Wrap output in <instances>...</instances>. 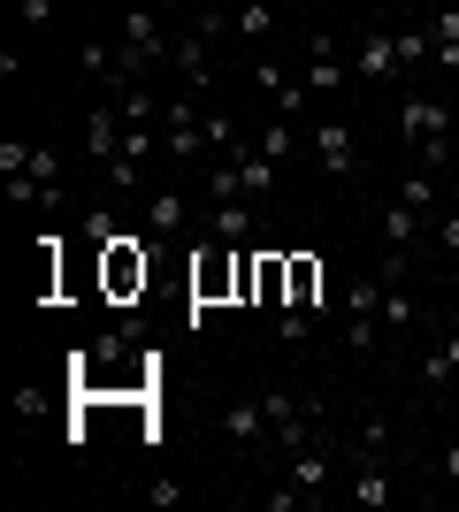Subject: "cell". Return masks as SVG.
I'll return each instance as SVG.
<instances>
[{"label":"cell","instance_id":"obj_1","mask_svg":"<svg viewBox=\"0 0 459 512\" xmlns=\"http://www.w3.org/2000/svg\"><path fill=\"white\" fill-rule=\"evenodd\" d=\"M238 276H245V245H199V260H192V329L207 321V306H222V299H238Z\"/></svg>","mask_w":459,"mask_h":512},{"label":"cell","instance_id":"obj_2","mask_svg":"<svg viewBox=\"0 0 459 512\" xmlns=\"http://www.w3.org/2000/svg\"><path fill=\"white\" fill-rule=\"evenodd\" d=\"M115 54H123V77H146V69H161L176 54V39L169 31H161V16H153V8H131V16H123V31H115Z\"/></svg>","mask_w":459,"mask_h":512},{"label":"cell","instance_id":"obj_3","mask_svg":"<svg viewBox=\"0 0 459 512\" xmlns=\"http://www.w3.org/2000/svg\"><path fill=\"white\" fill-rule=\"evenodd\" d=\"M337 337H345V352H375V337H383V283L360 276L345 291V306H337Z\"/></svg>","mask_w":459,"mask_h":512},{"label":"cell","instance_id":"obj_4","mask_svg":"<svg viewBox=\"0 0 459 512\" xmlns=\"http://www.w3.org/2000/svg\"><path fill=\"white\" fill-rule=\"evenodd\" d=\"M146 276H153V260H146V245H138V230H123V237L100 245V283H108V299H138Z\"/></svg>","mask_w":459,"mask_h":512},{"label":"cell","instance_id":"obj_5","mask_svg":"<svg viewBox=\"0 0 459 512\" xmlns=\"http://www.w3.org/2000/svg\"><path fill=\"white\" fill-rule=\"evenodd\" d=\"M299 77H306V92H322V100H329V92L352 85V54L329 39V31H314V39H306V69H299Z\"/></svg>","mask_w":459,"mask_h":512},{"label":"cell","instance_id":"obj_6","mask_svg":"<svg viewBox=\"0 0 459 512\" xmlns=\"http://www.w3.org/2000/svg\"><path fill=\"white\" fill-rule=\"evenodd\" d=\"M398 31H360L352 39V85H383V77H398Z\"/></svg>","mask_w":459,"mask_h":512},{"label":"cell","instance_id":"obj_7","mask_svg":"<svg viewBox=\"0 0 459 512\" xmlns=\"http://www.w3.org/2000/svg\"><path fill=\"white\" fill-rule=\"evenodd\" d=\"M199 138H207V115H199L192 100L161 107V153H169V161H199Z\"/></svg>","mask_w":459,"mask_h":512},{"label":"cell","instance_id":"obj_8","mask_svg":"<svg viewBox=\"0 0 459 512\" xmlns=\"http://www.w3.org/2000/svg\"><path fill=\"white\" fill-rule=\"evenodd\" d=\"M306 146H314V161H322L329 176H352V169H360V138H352V123H345V115L314 123V138H306Z\"/></svg>","mask_w":459,"mask_h":512},{"label":"cell","instance_id":"obj_9","mask_svg":"<svg viewBox=\"0 0 459 512\" xmlns=\"http://www.w3.org/2000/svg\"><path fill=\"white\" fill-rule=\"evenodd\" d=\"M184 230H192V199L169 192V184H161V192H146V237H153V245H176Z\"/></svg>","mask_w":459,"mask_h":512},{"label":"cell","instance_id":"obj_10","mask_svg":"<svg viewBox=\"0 0 459 512\" xmlns=\"http://www.w3.org/2000/svg\"><path fill=\"white\" fill-rule=\"evenodd\" d=\"M452 123H459V115H452L444 100H406V107H398V138H406V146H429V138H452Z\"/></svg>","mask_w":459,"mask_h":512},{"label":"cell","instance_id":"obj_11","mask_svg":"<svg viewBox=\"0 0 459 512\" xmlns=\"http://www.w3.org/2000/svg\"><path fill=\"white\" fill-rule=\"evenodd\" d=\"M169 69H176V77H184L192 92H207V85H215V39L184 31V39H176V54H169Z\"/></svg>","mask_w":459,"mask_h":512},{"label":"cell","instance_id":"obj_12","mask_svg":"<svg viewBox=\"0 0 459 512\" xmlns=\"http://www.w3.org/2000/svg\"><path fill=\"white\" fill-rule=\"evenodd\" d=\"M253 230H261V199H222V207H207V237H222V245H245Z\"/></svg>","mask_w":459,"mask_h":512},{"label":"cell","instance_id":"obj_13","mask_svg":"<svg viewBox=\"0 0 459 512\" xmlns=\"http://www.w3.org/2000/svg\"><path fill=\"white\" fill-rule=\"evenodd\" d=\"M123 130H131V123H123V107H92V115H85V153H92V161H100V169H108V161H115V153H123Z\"/></svg>","mask_w":459,"mask_h":512},{"label":"cell","instance_id":"obj_14","mask_svg":"<svg viewBox=\"0 0 459 512\" xmlns=\"http://www.w3.org/2000/svg\"><path fill=\"white\" fill-rule=\"evenodd\" d=\"M284 306H306L314 321L337 314V306H329V291H322V260H314V253H291V299H284Z\"/></svg>","mask_w":459,"mask_h":512},{"label":"cell","instance_id":"obj_15","mask_svg":"<svg viewBox=\"0 0 459 512\" xmlns=\"http://www.w3.org/2000/svg\"><path fill=\"white\" fill-rule=\"evenodd\" d=\"M329 467H337V451H329V436H314V444H299V451L284 459V474L299 482V490H314V497L329 490Z\"/></svg>","mask_w":459,"mask_h":512},{"label":"cell","instance_id":"obj_16","mask_svg":"<svg viewBox=\"0 0 459 512\" xmlns=\"http://www.w3.org/2000/svg\"><path fill=\"white\" fill-rule=\"evenodd\" d=\"M222 436H230L238 451H253L268 436V406L261 398H230V406H222Z\"/></svg>","mask_w":459,"mask_h":512},{"label":"cell","instance_id":"obj_17","mask_svg":"<svg viewBox=\"0 0 459 512\" xmlns=\"http://www.w3.org/2000/svg\"><path fill=\"white\" fill-rule=\"evenodd\" d=\"M291 299V253H253V306Z\"/></svg>","mask_w":459,"mask_h":512},{"label":"cell","instance_id":"obj_18","mask_svg":"<svg viewBox=\"0 0 459 512\" xmlns=\"http://www.w3.org/2000/svg\"><path fill=\"white\" fill-rule=\"evenodd\" d=\"M421 222H429V214H421V207H406V199H383V214H375V230H383V245H414V237H421Z\"/></svg>","mask_w":459,"mask_h":512},{"label":"cell","instance_id":"obj_19","mask_svg":"<svg viewBox=\"0 0 459 512\" xmlns=\"http://www.w3.org/2000/svg\"><path fill=\"white\" fill-rule=\"evenodd\" d=\"M108 100L123 107V123H161V107H169L161 92L146 85V77H138V85H123V92H108Z\"/></svg>","mask_w":459,"mask_h":512},{"label":"cell","instance_id":"obj_20","mask_svg":"<svg viewBox=\"0 0 459 512\" xmlns=\"http://www.w3.org/2000/svg\"><path fill=\"white\" fill-rule=\"evenodd\" d=\"M383 451H391V428H383V413H375V421H360L352 428V467H383Z\"/></svg>","mask_w":459,"mask_h":512},{"label":"cell","instance_id":"obj_21","mask_svg":"<svg viewBox=\"0 0 459 512\" xmlns=\"http://www.w3.org/2000/svg\"><path fill=\"white\" fill-rule=\"evenodd\" d=\"M230 31L253 39V46H268V39H276V0H245L238 16H230Z\"/></svg>","mask_w":459,"mask_h":512},{"label":"cell","instance_id":"obj_22","mask_svg":"<svg viewBox=\"0 0 459 512\" xmlns=\"http://www.w3.org/2000/svg\"><path fill=\"white\" fill-rule=\"evenodd\" d=\"M437 192H444V184H437V169H421V161H414L406 176H398V199H406V207H421V214H437Z\"/></svg>","mask_w":459,"mask_h":512},{"label":"cell","instance_id":"obj_23","mask_svg":"<svg viewBox=\"0 0 459 512\" xmlns=\"http://www.w3.org/2000/svg\"><path fill=\"white\" fill-rule=\"evenodd\" d=\"M452 375H459V329H452V337H437V352L421 360V383H429V390H444Z\"/></svg>","mask_w":459,"mask_h":512},{"label":"cell","instance_id":"obj_24","mask_svg":"<svg viewBox=\"0 0 459 512\" xmlns=\"http://www.w3.org/2000/svg\"><path fill=\"white\" fill-rule=\"evenodd\" d=\"M345 497H352V505H383V497H391V474H383V467H352V482H345Z\"/></svg>","mask_w":459,"mask_h":512},{"label":"cell","instance_id":"obj_25","mask_svg":"<svg viewBox=\"0 0 459 512\" xmlns=\"http://www.w3.org/2000/svg\"><path fill=\"white\" fill-rule=\"evenodd\" d=\"M261 153L268 161H291V153H299V123H291V115H268L261 123Z\"/></svg>","mask_w":459,"mask_h":512},{"label":"cell","instance_id":"obj_26","mask_svg":"<svg viewBox=\"0 0 459 512\" xmlns=\"http://www.w3.org/2000/svg\"><path fill=\"white\" fill-rule=\"evenodd\" d=\"M398 62H406V69L437 62V39H429V23H406V31H398Z\"/></svg>","mask_w":459,"mask_h":512},{"label":"cell","instance_id":"obj_27","mask_svg":"<svg viewBox=\"0 0 459 512\" xmlns=\"http://www.w3.org/2000/svg\"><path fill=\"white\" fill-rule=\"evenodd\" d=\"M261 505H268V512H306V505H322V497H314V490H299V482L284 474V490H268Z\"/></svg>","mask_w":459,"mask_h":512},{"label":"cell","instance_id":"obj_28","mask_svg":"<svg viewBox=\"0 0 459 512\" xmlns=\"http://www.w3.org/2000/svg\"><path fill=\"white\" fill-rule=\"evenodd\" d=\"M406 276H414V253H406V245H391V253H383V268H375V283H383V291H398Z\"/></svg>","mask_w":459,"mask_h":512},{"label":"cell","instance_id":"obj_29","mask_svg":"<svg viewBox=\"0 0 459 512\" xmlns=\"http://www.w3.org/2000/svg\"><path fill=\"white\" fill-rule=\"evenodd\" d=\"M383 321H391V329L421 321V306H414V291H406V283H398V291H383Z\"/></svg>","mask_w":459,"mask_h":512},{"label":"cell","instance_id":"obj_30","mask_svg":"<svg viewBox=\"0 0 459 512\" xmlns=\"http://www.w3.org/2000/svg\"><path fill=\"white\" fill-rule=\"evenodd\" d=\"M77 230H85L92 245H108V237H123V230H115V214H108V207H85V214H77Z\"/></svg>","mask_w":459,"mask_h":512},{"label":"cell","instance_id":"obj_31","mask_svg":"<svg viewBox=\"0 0 459 512\" xmlns=\"http://www.w3.org/2000/svg\"><path fill=\"white\" fill-rule=\"evenodd\" d=\"M306 329H314L306 306H284V314H276V337H284V344H306Z\"/></svg>","mask_w":459,"mask_h":512},{"label":"cell","instance_id":"obj_32","mask_svg":"<svg viewBox=\"0 0 459 512\" xmlns=\"http://www.w3.org/2000/svg\"><path fill=\"white\" fill-rule=\"evenodd\" d=\"M31 169V138H0V176H23Z\"/></svg>","mask_w":459,"mask_h":512},{"label":"cell","instance_id":"obj_33","mask_svg":"<svg viewBox=\"0 0 459 512\" xmlns=\"http://www.w3.org/2000/svg\"><path fill=\"white\" fill-rule=\"evenodd\" d=\"M16 16L31 23V31H46V23H54V0H16Z\"/></svg>","mask_w":459,"mask_h":512},{"label":"cell","instance_id":"obj_34","mask_svg":"<svg viewBox=\"0 0 459 512\" xmlns=\"http://www.w3.org/2000/svg\"><path fill=\"white\" fill-rule=\"evenodd\" d=\"M146 497H153L161 512H176V505H184V490H176V482H146Z\"/></svg>","mask_w":459,"mask_h":512},{"label":"cell","instance_id":"obj_35","mask_svg":"<svg viewBox=\"0 0 459 512\" xmlns=\"http://www.w3.org/2000/svg\"><path fill=\"white\" fill-rule=\"evenodd\" d=\"M437 245H444V253H459V207L437 214Z\"/></svg>","mask_w":459,"mask_h":512},{"label":"cell","instance_id":"obj_36","mask_svg":"<svg viewBox=\"0 0 459 512\" xmlns=\"http://www.w3.org/2000/svg\"><path fill=\"white\" fill-rule=\"evenodd\" d=\"M444 490H459V436L444 444Z\"/></svg>","mask_w":459,"mask_h":512},{"label":"cell","instance_id":"obj_37","mask_svg":"<svg viewBox=\"0 0 459 512\" xmlns=\"http://www.w3.org/2000/svg\"><path fill=\"white\" fill-rule=\"evenodd\" d=\"M437 69H459V46H437Z\"/></svg>","mask_w":459,"mask_h":512},{"label":"cell","instance_id":"obj_38","mask_svg":"<svg viewBox=\"0 0 459 512\" xmlns=\"http://www.w3.org/2000/svg\"><path fill=\"white\" fill-rule=\"evenodd\" d=\"M276 8H306V0H276Z\"/></svg>","mask_w":459,"mask_h":512},{"label":"cell","instance_id":"obj_39","mask_svg":"<svg viewBox=\"0 0 459 512\" xmlns=\"http://www.w3.org/2000/svg\"><path fill=\"white\" fill-rule=\"evenodd\" d=\"M452 138H459V123H452Z\"/></svg>","mask_w":459,"mask_h":512}]
</instances>
